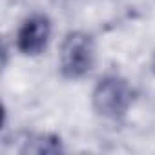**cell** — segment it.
Here are the masks:
<instances>
[{
	"mask_svg": "<svg viewBox=\"0 0 155 155\" xmlns=\"http://www.w3.org/2000/svg\"><path fill=\"white\" fill-rule=\"evenodd\" d=\"M51 35V24L46 15L29 17L17 35V46L24 55H38L46 49Z\"/></svg>",
	"mask_w": 155,
	"mask_h": 155,
	"instance_id": "cell-3",
	"label": "cell"
},
{
	"mask_svg": "<svg viewBox=\"0 0 155 155\" xmlns=\"http://www.w3.org/2000/svg\"><path fill=\"white\" fill-rule=\"evenodd\" d=\"M60 73L66 79H82L95 64V44L93 38L82 31L68 33L60 46Z\"/></svg>",
	"mask_w": 155,
	"mask_h": 155,
	"instance_id": "cell-1",
	"label": "cell"
},
{
	"mask_svg": "<svg viewBox=\"0 0 155 155\" xmlns=\"http://www.w3.org/2000/svg\"><path fill=\"white\" fill-rule=\"evenodd\" d=\"M131 104V90L119 77H106L93 90V108L108 119H120Z\"/></svg>",
	"mask_w": 155,
	"mask_h": 155,
	"instance_id": "cell-2",
	"label": "cell"
}]
</instances>
